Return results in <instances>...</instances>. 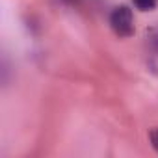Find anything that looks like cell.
<instances>
[{
	"mask_svg": "<svg viewBox=\"0 0 158 158\" xmlns=\"http://www.w3.org/2000/svg\"><path fill=\"white\" fill-rule=\"evenodd\" d=\"M110 24L114 28V32L119 37H128L134 34V19H132V11L127 6H119L112 11L110 15Z\"/></svg>",
	"mask_w": 158,
	"mask_h": 158,
	"instance_id": "6da1fadb",
	"label": "cell"
},
{
	"mask_svg": "<svg viewBox=\"0 0 158 158\" xmlns=\"http://www.w3.org/2000/svg\"><path fill=\"white\" fill-rule=\"evenodd\" d=\"M134 6L141 11H149V10H154L156 0H134Z\"/></svg>",
	"mask_w": 158,
	"mask_h": 158,
	"instance_id": "7a4b0ae2",
	"label": "cell"
},
{
	"mask_svg": "<svg viewBox=\"0 0 158 158\" xmlns=\"http://www.w3.org/2000/svg\"><path fill=\"white\" fill-rule=\"evenodd\" d=\"M149 138H151V143H152V147L158 151V128H152V130L149 132Z\"/></svg>",
	"mask_w": 158,
	"mask_h": 158,
	"instance_id": "3957f363",
	"label": "cell"
}]
</instances>
